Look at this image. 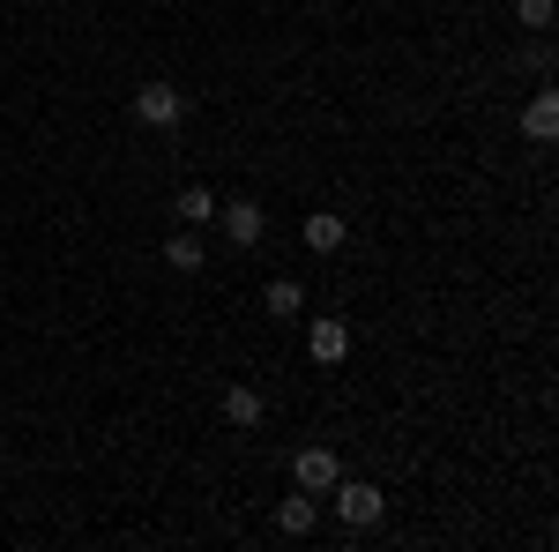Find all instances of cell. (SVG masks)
Masks as SVG:
<instances>
[{"mask_svg":"<svg viewBox=\"0 0 559 552\" xmlns=\"http://www.w3.org/2000/svg\"><path fill=\"white\" fill-rule=\"evenodd\" d=\"M224 419H231V425H261V396L247 381H231V388H224Z\"/></svg>","mask_w":559,"mask_h":552,"instance_id":"cell-9","label":"cell"},{"mask_svg":"<svg viewBox=\"0 0 559 552\" xmlns=\"http://www.w3.org/2000/svg\"><path fill=\"white\" fill-rule=\"evenodd\" d=\"M276 530H284V538H306V530H313V501H284V508H276Z\"/></svg>","mask_w":559,"mask_h":552,"instance_id":"cell-11","label":"cell"},{"mask_svg":"<svg viewBox=\"0 0 559 552\" xmlns=\"http://www.w3.org/2000/svg\"><path fill=\"white\" fill-rule=\"evenodd\" d=\"M299 306H306V292L292 284V277H276V284H269V314H299Z\"/></svg>","mask_w":559,"mask_h":552,"instance_id":"cell-12","label":"cell"},{"mask_svg":"<svg viewBox=\"0 0 559 552\" xmlns=\"http://www.w3.org/2000/svg\"><path fill=\"white\" fill-rule=\"evenodd\" d=\"M306 247H313V255H336V247H344V216L313 210V216H306Z\"/></svg>","mask_w":559,"mask_h":552,"instance_id":"cell-7","label":"cell"},{"mask_svg":"<svg viewBox=\"0 0 559 552\" xmlns=\"http://www.w3.org/2000/svg\"><path fill=\"white\" fill-rule=\"evenodd\" d=\"M329 493H336V515H344L350 530H366V522H381V493H373V485H350V478H336Z\"/></svg>","mask_w":559,"mask_h":552,"instance_id":"cell-2","label":"cell"},{"mask_svg":"<svg viewBox=\"0 0 559 552\" xmlns=\"http://www.w3.org/2000/svg\"><path fill=\"white\" fill-rule=\"evenodd\" d=\"M292 478H299L306 493H329V485L344 478V470H336V448H306L299 463H292Z\"/></svg>","mask_w":559,"mask_h":552,"instance_id":"cell-5","label":"cell"},{"mask_svg":"<svg viewBox=\"0 0 559 552\" xmlns=\"http://www.w3.org/2000/svg\"><path fill=\"white\" fill-rule=\"evenodd\" d=\"M134 113H142L150 128H179V120H187V97H179L173 83H142L134 90Z\"/></svg>","mask_w":559,"mask_h":552,"instance_id":"cell-1","label":"cell"},{"mask_svg":"<svg viewBox=\"0 0 559 552\" xmlns=\"http://www.w3.org/2000/svg\"><path fill=\"white\" fill-rule=\"evenodd\" d=\"M210 216H216L210 187H187V195H179V224H210Z\"/></svg>","mask_w":559,"mask_h":552,"instance_id":"cell-10","label":"cell"},{"mask_svg":"<svg viewBox=\"0 0 559 552\" xmlns=\"http://www.w3.org/2000/svg\"><path fill=\"white\" fill-rule=\"evenodd\" d=\"M515 15H522V23H530V31H552V0H522Z\"/></svg>","mask_w":559,"mask_h":552,"instance_id":"cell-13","label":"cell"},{"mask_svg":"<svg viewBox=\"0 0 559 552\" xmlns=\"http://www.w3.org/2000/svg\"><path fill=\"white\" fill-rule=\"evenodd\" d=\"M165 261H173L179 277H194V269H202V239H194V224H187V232H173V239H165Z\"/></svg>","mask_w":559,"mask_h":552,"instance_id":"cell-8","label":"cell"},{"mask_svg":"<svg viewBox=\"0 0 559 552\" xmlns=\"http://www.w3.org/2000/svg\"><path fill=\"white\" fill-rule=\"evenodd\" d=\"M216 210H224V239L231 247H261V232H269L261 202H216Z\"/></svg>","mask_w":559,"mask_h":552,"instance_id":"cell-3","label":"cell"},{"mask_svg":"<svg viewBox=\"0 0 559 552\" xmlns=\"http://www.w3.org/2000/svg\"><path fill=\"white\" fill-rule=\"evenodd\" d=\"M306 351H313L321 366H344V351H350V329L336 321V314H329V321H313V329H306Z\"/></svg>","mask_w":559,"mask_h":552,"instance_id":"cell-4","label":"cell"},{"mask_svg":"<svg viewBox=\"0 0 559 552\" xmlns=\"http://www.w3.org/2000/svg\"><path fill=\"white\" fill-rule=\"evenodd\" d=\"M522 134H530V142H552V134H559V97H552V90H545V97H530Z\"/></svg>","mask_w":559,"mask_h":552,"instance_id":"cell-6","label":"cell"}]
</instances>
